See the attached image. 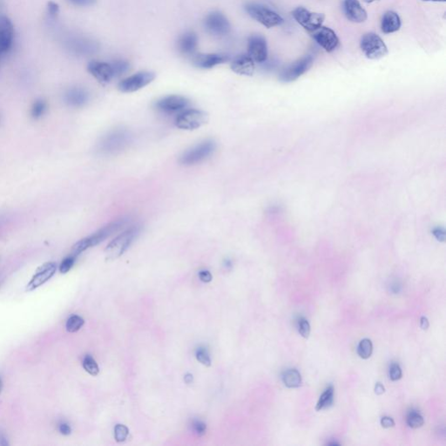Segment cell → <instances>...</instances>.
<instances>
[{
    "label": "cell",
    "instance_id": "6da1fadb",
    "mask_svg": "<svg viewBox=\"0 0 446 446\" xmlns=\"http://www.w3.org/2000/svg\"><path fill=\"white\" fill-rule=\"evenodd\" d=\"M126 224H127V219L125 218L110 222L106 226H104L103 228L99 229L97 232L75 243V245L72 249V254L77 256L83 252L86 251V249L100 244L113 233L121 230Z\"/></svg>",
    "mask_w": 446,
    "mask_h": 446
},
{
    "label": "cell",
    "instance_id": "7a4b0ae2",
    "mask_svg": "<svg viewBox=\"0 0 446 446\" xmlns=\"http://www.w3.org/2000/svg\"><path fill=\"white\" fill-rule=\"evenodd\" d=\"M132 139L133 135L130 131L125 128H115L102 137L98 148L101 154L113 155L128 148Z\"/></svg>",
    "mask_w": 446,
    "mask_h": 446
},
{
    "label": "cell",
    "instance_id": "3957f363",
    "mask_svg": "<svg viewBox=\"0 0 446 446\" xmlns=\"http://www.w3.org/2000/svg\"><path fill=\"white\" fill-rule=\"evenodd\" d=\"M139 231V226H133L119 234L118 237H115V239L112 240L105 249L107 259L114 260L122 256L127 251V248L130 247L136 237H138Z\"/></svg>",
    "mask_w": 446,
    "mask_h": 446
},
{
    "label": "cell",
    "instance_id": "277c9868",
    "mask_svg": "<svg viewBox=\"0 0 446 446\" xmlns=\"http://www.w3.org/2000/svg\"><path fill=\"white\" fill-rule=\"evenodd\" d=\"M216 148V142L206 139L185 151L180 156V162L185 166L196 165L208 159L215 153Z\"/></svg>",
    "mask_w": 446,
    "mask_h": 446
},
{
    "label": "cell",
    "instance_id": "5b68a950",
    "mask_svg": "<svg viewBox=\"0 0 446 446\" xmlns=\"http://www.w3.org/2000/svg\"><path fill=\"white\" fill-rule=\"evenodd\" d=\"M245 10L253 19L267 28L278 27L284 23V18L280 15L260 4H248Z\"/></svg>",
    "mask_w": 446,
    "mask_h": 446
},
{
    "label": "cell",
    "instance_id": "8992f818",
    "mask_svg": "<svg viewBox=\"0 0 446 446\" xmlns=\"http://www.w3.org/2000/svg\"><path fill=\"white\" fill-rule=\"evenodd\" d=\"M360 48L364 55L369 59H382L388 54L387 45L375 33L364 34L361 39Z\"/></svg>",
    "mask_w": 446,
    "mask_h": 446
},
{
    "label": "cell",
    "instance_id": "52a82bcc",
    "mask_svg": "<svg viewBox=\"0 0 446 446\" xmlns=\"http://www.w3.org/2000/svg\"><path fill=\"white\" fill-rule=\"evenodd\" d=\"M207 121V113L201 110L190 108L180 112L175 119V125L183 130H195L206 124Z\"/></svg>",
    "mask_w": 446,
    "mask_h": 446
},
{
    "label": "cell",
    "instance_id": "ba28073f",
    "mask_svg": "<svg viewBox=\"0 0 446 446\" xmlns=\"http://www.w3.org/2000/svg\"><path fill=\"white\" fill-rule=\"evenodd\" d=\"M204 28L207 33L214 37L222 38L230 33L231 25L223 13L214 11L208 13L204 19Z\"/></svg>",
    "mask_w": 446,
    "mask_h": 446
},
{
    "label": "cell",
    "instance_id": "9c48e42d",
    "mask_svg": "<svg viewBox=\"0 0 446 446\" xmlns=\"http://www.w3.org/2000/svg\"><path fill=\"white\" fill-rule=\"evenodd\" d=\"M154 79L155 74L153 72H139L122 80L119 84L118 88L122 92H136L153 82Z\"/></svg>",
    "mask_w": 446,
    "mask_h": 446
},
{
    "label": "cell",
    "instance_id": "30bf717a",
    "mask_svg": "<svg viewBox=\"0 0 446 446\" xmlns=\"http://www.w3.org/2000/svg\"><path fill=\"white\" fill-rule=\"evenodd\" d=\"M292 16L301 27L310 33L322 27L325 19L324 14L310 12L304 7H297L293 11Z\"/></svg>",
    "mask_w": 446,
    "mask_h": 446
},
{
    "label": "cell",
    "instance_id": "8fae6325",
    "mask_svg": "<svg viewBox=\"0 0 446 446\" xmlns=\"http://www.w3.org/2000/svg\"><path fill=\"white\" fill-rule=\"evenodd\" d=\"M68 50L80 56H87L96 53L98 51V44L95 40L83 37V36H73L65 41Z\"/></svg>",
    "mask_w": 446,
    "mask_h": 446
},
{
    "label": "cell",
    "instance_id": "7c38bea8",
    "mask_svg": "<svg viewBox=\"0 0 446 446\" xmlns=\"http://www.w3.org/2000/svg\"><path fill=\"white\" fill-rule=\"evenodd\" d=\"M314 59L311 56H305L281 72L280 80L284 82H292L307 73L313 65Z\"/></svg>",
    "mask_w": 446,
    "mask_h": 446
},
{
    "label": "cell",
    "instance_id": "4fadbf2b",
    "mask_svg": "<svg viewBox=\"0 0 446 446\" xmlns=\"http://www.w3.org/2000/svg\"><path fill=\"white\" fill-rule=\"evenodd\" d=\"M311 33L316 43L328 53L336 50L339 44V39L337 34L328 27L322 26L313 32H311Z\"/></svg>",
    "mask_w": 446,
    "mask_h": 446
},
{
    "label": "cell",
    "instance_id": "5bb4252c",
    "mask_svg": "<svg viewBox=\"0 0 446 446\" xmlns=\"http://www.w3.org/2000/svg\"><path fill=\"white\" fill-rule=\"evenodd\" d=\"M248 54L254 62H265L268 59L266 39L261 35L249 37L248 40Z\"/></svg>",
    "mask_w": 446,
    "mask_h": 446
},
{
    "label": "cell",
    "instance_id": "9a60e30c",
    "mask_svg": "<svg viewBox=\"0 0 446 446\" xmlns=\"http://www.w3.org/2000/svg\"><path fill=\"white\" fill-rule=\"evenodd\" d=\"M190 101L180 95H169L157 101V109L166 113L182 112L189 106Z\"/></svg>",
    "mask_w": 446,
    "mask_h": 446
},
{
    "label": "cell",
    "instance_id": "2e32d148",
    "mask_svg": "<svg viewBox=\"0 0 446 446\" xmlns=\"http://www.w3.org/2000/svg\"><path fill=\"white\" fill-rule=\"evenodd\" d=\"M14 39V27L6 16H0V55L11 50Z\"/></svg>",
    "mask_w": 446,
    "mask_h": 446
},
{
    "label": "cell",
    "instance_id": "e0dca14e",
    "mask_svg": "<svg viewBox=\"0 0 446 446\" xmlns=\"http://www.w3.org/2000/svg\"><path fill=\"white\" fill-rule=\"evenodd\" d=\"M57 270V264L55 263H46L42 265L37 270V273L33 275L32 280L27 284V291H33L42 286L51 278L54 276Z\"/></svg>",
    "mask_w": 446,
    "mask_h": 446
},
{
    "label": "cell",
    "instance_id": "ac0fdd59",
    "mask_svg": "<svg viewBox=\"0 0 446 446\" xmlns=\"http://www.w3.org/2000/svg\"><path fill=\"white\" fill-rule=\"evenodd\" d=\"M228 54H199L193 58V63L195 66L201 69H210L216 65H222L229 60Z\"/></svg>",
    "mask_w": 446,
    "mask_h": 446
},
{
    "label": "cell",
    "instance_id": "d6986e66",
    "mask_svg": "<svg viewBox=\"0 0 446 446\" xmlns=\"http://www.w3.org/2000/svg\"><path fill=\"white\" fill-rule=\"evenodd\" d=\"M87 70L99 82L107 84L113 79L111 64L93 60L89 63Z\"/></svg>",
    "mask_w": 446,
    "mask_h": 446
},
{
    "label": "cell",
    "instance_id": "ffe728a7",
    "mask_svg": "<svg viewBox=\"0 0 446 446\" xmlns=\"http://www.w3.org/2000/svg\"><path fill=\"white\" fill-rule=\"evenodd\" d=\"M343 10L347 18L354 23H363L368 18L366 11L358 0H344Z\"/></svg>",
    "mask_w": 446,
    "mask_h": 446
},
{
    "label": "cell",
    "instance_id": "44dd1931",
    "mask_svg": "<svg viewBox=\"0 0 446 446\" xmlns=\"http://www.w3.org/2000/svg\"><path fill=\"white\" fill-rule=\"evenodd\" d=\"M231 69L236 74L244 76H252L255 70L254 61L247 54H241L236 57L231 63Z\"/></svg>",
    "mask_w": 446,
    "mask_h": 446
},
{
    "label": "cell",
    "instance_id": "7402d4cb",
    "mask_svg": "<svg viewBox=\"0 0 446 446\" xmlns=\"http://www.w3.org/2000/svg\"><path fill=\"white\" fill-rule=\"evenodd\" d=\"M198 48V36L194 32H186L179 37L177 48L180 54L192 55Z\"/></svg>",
    "mask_w": 446,
    "mask_h": 446
},
{
    "label": "cell",
    "instance_id": "603a6c76",
    "mask_svg": "<svg viewBox=\"0 0 446 446\" xmlns=\"http://www.w3.org/2000/svg\"><path fill=\"white\" fill-rule=\"evenodd\" d=\"M65 103L74 107H80L84 106L89 100V93L86 89L80 86H75L69 89L65 92Z\"/></svg>",
    "mask_w": 446,
    "mask_h": 446
},
{
    "label": "cell",
    "instance_id": "cb8c5ba5",
    "mask_svg": "<svg viewBox=\"0 0 446 446\" xmlns=\"http://www.w3.org/2000/svg\"><path fill=\"white\" fill-rule=\"evenodd\" d=\"M401 27V19L398 14L392 11H388L382 18L381 29L385 34L396 33Z\"/></svg>",
    "mask_w": 446,
    "mask_h": 446
},
{
    "label": "cell",
    "instance_id": "d4e9b609",
    "mask_svg": "<svg viewBox=\"0 0 446 446\" xmlns=\"http://www.w3.org/2000/svg\"><path fill=\"white\" fill-rule=\"evenodd\" d=\"M283 381L287 387H299L301 384V374L296 369H288L283 375Z\"/></svg>",
    "mask_w": 446,
    "mask_h": 446
},
{
    "label": "cell",
    "instance_id": "484cf974",
    "mask_svg": "<svg viewBox=\"0 0 446 446\" xmlns=\"http://www.w3.org/2000/svg\"><path fill=\"white\" fill-rule=\"evenodd\" d=\"M334 400V388L330 386L327 388L324 392L322 393V396H320L318 402L316 404V411H321L326 408H328L333 404Z\"/></svg>",
    "mask_w": 446,
    "mask_h": 446
},
{
    "label": "cell",
    "instance_id": "4316f807",
    "mask_svg": "<svg viewBox=\"0 0 446 446\" xmlns=\"http://www.w3.org/2000/svg\"><path fill=\"white\" fill-rule=\"evenodd\" d=\"M111 66L114 78L121 77L130 69V64L124 59H115L111 63Z\"/></svg>",
    "mask_w": 446,
    "mask_h": 446
},
{
    "label": "cell",
    "instance_id": "83f0119b",
    "mask_svg": "<svg viewBox=\"0 0 446 446\" xmlns=\"http://www.w3.org/2000/svg\"><path fill=\"white\" fill-rule=\"evenodd\" d=\"M373 345L369 339H363L358 347V354L363 359H368L372 355Z\"/></svg>",
    "mask_w": 446,
    "mask_h": 446
},
{
    "label": "cell",
    "instance_id": "f1b7e54d",
    "mask_svg": "<svg viewBox=\"0 0 446 446\" xmlns=\"http://www.w3.org/2000/svg\"><path fill=\"white\" fill-rule=\"evenodd\" d=\"M84 323H85V321L82 317H80L77 315H74V316H72L71 317L68 318L67 322L65 323V328L68 332L74 333V332L80 331Z\"/></svg>",
    "mask_w": 446,
    "mask_h": 446
},
{
    "label": "cell",
    "instance_id": "f546056e",
    "mask_svg": "<svg viewBox=\"0 0 446 446\" xmlns=\"http://www.w3.org/2000/svg\"><path fill=\"white\" fill-rule=\"evenodd\" d=\"M407 424L411 428H420L424 426L425 420L418 411H412L408 415Z\"/></svg>",
    "mask_w": 446,
    "mask_h": 446
},
{
    "label": "cell",
    "instance_id": "4dcf8cb0",
    "mask_svg": "<svg viewBox=\"0 0 446 446\" xmlns=\"http://www.w3.org/2000/svg\"><path fill=\"white\" fill-rule=\"evenodd\" d=\"M83 367L86 372H88L90 375H97L100 372V369H99L96 361L90 355H86V357L84 358Z\"/></svg>",
    "mask_w": 446,
    "mask_h": 446
},
{
    "label": "cell",
    "instance_id": "1f68e13d",
    "mask_svg": "<svg viewBox=\"0 0 446 446\" xmlns=\"http://www.w3.org/2000/svg\"><path fill=\"white\" fill-rule=\"evenodd\" d=\"M46 110V103L42 100H38L33 103L32 110H31V114L33 119L41 118L42 116L44 115V112Z\"/></svg>",
    "mask_w": 446,
    "mask_h": 446
},
{
    "label": "cell",
    "instance_id": "d6a6232c",
    "mask_svg": "<svg viewBox=\"0 0 446 446\" xmlns=\"http://www.w3.org/2000/svg\"><path fill=\"white\" fill-rule=\"evenodd\" d=\"M195 356H196L197 360H198L201 364H203V365H206V366H210V365H211V358H210L208 352H207V349H205V348H199V349L196 350Z\"/></svg>",
    "mask_w": 446,
    "mask_h": 446
},
{
    "label": "cell",
    "instance_id": "836d02e7",
    "mask_svg": "<svg viewBox=\"0 0 446 446\" xmlns=\"http://www.w3.org/2000/svg\"><path fill=\"white\" fill-rule=\"evenodd\" d=\"M128 429L123 425H117L114 428V437L117 442H123L128 436Z\"/></svg>",
    "mask_w": 446,
    "mask_h": 446
},
{
    "label": "cell",
    "instance_id": "e575fe53",
    "mask_svg": "<svg viewBox=\"0 0 446 446\" xmlns=\"http://www.w3.org/2000/svg\"><path fill=\"white\" fill-rule=\"evenodd\" d=\"M75 259H76V256L74 255V254H71V255H69V256L65 258L62 261L61 264L59 265V271H60V273H62V274L67 273L74 266Z\"/></svg>",
    "mask_w": 446,
    "mask_h": 446
},
{
    "label": "cell",
    "instance_id": "d590c367",
    "mask_svg": "<svg viewBox=\"0 0 446 446\" xmlns=\"http://www.w3.org/2000/svg\"><path fill=\"white\" fill-rule=\"evenodd\" d=\"M298 331L301 337L308 338L311 334V325L305 318H301L298 322Z\"/></svg>",
    "mask_w": 446,
    "mask_h": 446
},
{
    "label": "cell",
    "instance_id": "8d00e7d4",
    "mask_svg": "<svg viewBox=\"0 0 446 446\" xmlns=\"http://www.w3.org/2000/svg\"><path fill=\"white\" fill-rule=\"evenodd\" d=\"M389 375H390V380H392V381H397V380L402 378V369H401L398 364H393L390 366Z\"/></svg>",
    "mask_w": 446,
    "mask_h": 446
},
{
    "label": "cell",
    "instance_id": "74e56055",
    "mask_svg": "<svg viewBox=\"0 0 446 446\" xmlns=\"http://www.w3.org/2000/svg\"><path fill=\"white\" fill-rule=\"evenodd\" d=\"M192 427L194 432H195V434L198 435V436H202V435L205 434L206 430H207V426L202 421H200V420L194 421Z\"/></svg>",
    "mask_w": 446,
    "mask_h": 446
},
{
    "label": "cell",
    "instance_id": "f35d334b",
    "mask_svg": "<svg viewBox=\"0 0 446 446\" xmlns=\"http://www.w3.org/2000/svg\"><path fill=\"white\" fill-rule=\"evenodd\" d=\"M48 14H49L51 18H56L57 16H58V14L59 13V5L54 3L53 1H50V2L48 3Z\"/></svg>",
    "mask_w": 446,
    "mask_h": 446
},
{
    "label": "cell",
    "instance_id": "ab89813d",
    "mask_svg": "<svg viewBox=\"0 0 446 446\" xmlns=\"http://www.w3.org/2000/svg\"><path fill=\"white\" fill-rule=\"evenodd\" d=\"M70 3L74 6H80V7H86L95 5L96 0H68Z\"/></svg>",
    "mask_w": 446,
    "mask_h": 446
},
{
    "label": "cell",
    "instance_id": "60d3db41",
    "mask_svg": "<svg viewBox=\"0 0 446 446\" xmlns=\"http://www.w3.org/2000/svg\"><path fill=\"white\" fill-rule=\"evenodd\" d=\"M199 277L201 279V281H203V283H210V281H212V275L207 270H201V271H200Z\"/></svg>",
    "mask_w": 446,
    "mask_h": 446
},
{
    "label": "cell",
    "instance_id": "b9f144b4",
    "mask_svg": "<svg viewBox=\"0 0 446 446\" xmlns=\"http://www.w3.org/2000/svg\"><path fill=\"white\" fill-rule=\"evenodd\" d=\"M59 431L61 434L68 436V435L71 434L72 429L66 422H61V424H59Z\"/></svg>",
    "mask_w": 446,
    "mask_h": 446
},
{
    "label": "cell",
    "instance_id": "7bdbcfd3",
    "mask_svg": "<svg viewBox=\"0 0 446 446\" xmlns=\"http://www.w3.org/2000/svg\"><path fill=\"white\" fill-rule=\"evenodd\" d=\"M381 426L384 428H390V427H394L395 426V422H394V420L391 417H384L381 419Z\"/></svg>",
    "mask_w": 446,
    "mask_h": 446
},
{
    "label": "cell",
    "instance_id": "ee69618b",
    "mask_svg": "<svg viewBox=\"0 0 446 446\" xmlns=\"http://www.w3.org/2000/svg\"><path fill=\"white\" fill-rule=\"evenodd\" d=\"M420 327L424 331H426V330H428L429 328V321L427 318H426V316H422L421 317V319H420Z\"/></svg>",
    "mask_w": 446,
    "mask_h": 446
},
{
    "label": "cell",
    "instance_id": "f6af8a7d",
    "mask_svg": "<svg viewBox=\"0 0 446 446\" xmlns=\"http://www.w3.org/2000/svg\"><path fill=\"white\" fill-rule=\"evenodd\" d=\"M384 391H385V389H384V385L381 383H378V384H375V393L377 395H382V394H384Z\"/></svg>",
    "mask_w": 446,
    "mask_h": 446
},
{
    "label": "cell",
    "instance_id": "bcb514c9",
    "mask_svg": "<svg viewBox=\"0 0 446 446\" xmlns=\"http://www.w3.org/2000/svg\"><path fill=\"white\" fill-rule=\"evenodd\" d=\"M433 233H434L435 237H437V240H439L441 242H443V240H444V232H443V230L440 231L439 228H437Z\"/></svg>",
    "mask_w": 446,
    "mask_h": 446
},
{
    "label": "cell",
    "instance_id": "7dc6e473",
    "mask_svg": "<svg viewBox=\"0 0 446 446\" xmlns=\"http://www.w3.org/2000/svg\"><path fill=\"white\" fill-rule=\"evenodd\" d=\"M184 380H185L186 384H191L193 382V375L191 374H186L185 375V378H184Z\"/></svg>",
    "mask_w": 446,
    "mask_h": 446
},
{
    "label": "cell",
    "instance_id": "c3c4849f",
    "mask_svg": "<svg viewBox=\"0 0 446 446\" xmlns=\"http://www.w3.org/2000/svg\"><path fill=\"white\" fill-rule=\"evenodd\" d=\"M0 445H8V442L3 435H0Z\"/></svg>",
    "mask_w": 446,
    "mask_h": 446
},
{
    "label": "cell",
    "instance_id": "681fc988",
    "mask_svg": "<svg viewBox=\"0 0 446 446\" xmlns=\"http://www.w3.org/2000/svg\"><path fill=\"white\" fill-rule=\"evenodd\" d=\"M425 2H445V0H422Z\"/></svg>",
    "mask_w": 446,
    "mask_h": 446
},
{
    "label": "cell",
    "instance_id": "f907efd6",
    "mask_svg": "<svg viewBox=\"0 0 446 446\" xmlns=\"http://www.w3.org/2000/svg\"><path fill=\"white\" fill-rule=\"evenodd\" d=\"M363 1L367 4H371L374 3V2H375V1H379V0H363Z\"/></svg>",
    "mask_w": 446,
    "mask_h": 446
},
{
    "label": "cell",
    "instance_id": "816d5d0a",
    "mask_svg": "<svg viewBox=\"0 0 446 446\" xmlns=\"http://www.w3.org/2000/svg\"><path fill=\"white\" fill-rule=\"evenodd\" d=\"M2 389H3V381H2V379L0 378V393L2 391Z\"/></svg>",
    "mask_w": 446,
    "mask_h": 446
},
{
    "label": "cell",
    "instance_id": "f5cc1de1",
    "mask_svg": "<svg viewBox=\"0 0 446 446\" xmlns=\"http://www.w3.org/2000/svg\"><path fill=\"white\" fill-rule=\"evenodd\" d=\"M0 7H1V2H0Z\"/></svg>",
    "mask_w": 446,
    "mask_h": 446
},
{
    "label": "cell",
    "instance_id": "db71d44e",
    "mask_svg": "<svg viewBox=\"0 0 446 446\" xmlns=\"http://www.w3.org/2000/svg\"><path fill=\"white\" fill-rule=\"evenodd\" d=\"M0 56H1V55H0Z\"/></svg>",
    "mask_w": 446,
    "mask_h": 446
}]
</instances>
